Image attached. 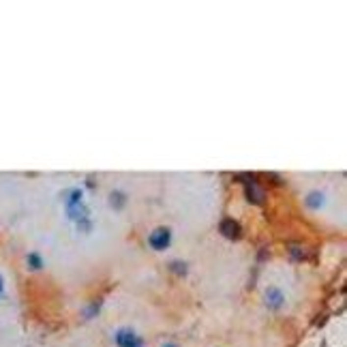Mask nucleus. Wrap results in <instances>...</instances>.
<instances>
[{
  "mask_svg": "<svg viewBox=\"0 0 347 347\" xmlns=\"http://www.w3.org/2000/svg\"><path fill=\"white\" fill-rule=\"evenodd\" d=\"M148 244L155 251H165L172 244V229L169 227H157L152 229V234L148 236Z\"/></svg>",
  "mask_w": 347,
  "mask_h": 347,
  "instance_id": "nucleus-1",
  "label": "nucleus"
},
{
  "mask_svg": "<svg viewBox=\"0 0 347 347\" xmlns=\"http://www.w3.org/2000/svg\"><path fill=\"white\" fill-rule=\"evenodd\" d=\"M114 341L118 347H144L142 337H137V334L133 330H129V328H120V330L116 332Z\"/></svg>",
  "mask_w": 347,
  "mask_h": 347,
  "instance_id": "nucleus-2",
  "label": "nucleus"
},
{
  "mask_svg": "<svg viewBox=\"0 0 347 347\" xmlns=\"http://www.w3.org/2000/svg\"><path fill=\"white\" fill-rule=\"evenodd\" d=\"M219 232H221L225 238H229V240H238L240 234H242V227H240V223H238L236 219H232V216H225V219L219 223Z\"/></svg>",
  "mask_w": 347,
  "mask_h": 347,
  "instance_id": "nucleus-3",
  "label": "nucleus"
},
{
  "mask_svg": "<svg viewBox=\"0 0 347 347\" xmlns=\"http://www.w3.org/2000/svg\"><path fill=\"white\" fill-rule=\"evenodd\" d=\"M266 304L270 309H281L285 304V296L283 294H281V290L279 287H268L266 290Z\"/></svg>",
  "mask_w": 347,
  "mask_h": 347,
  "instance_id": "nucleus-4",
  "label": "nucleus"
},
{
  "mask_svg": "<svg viewBox=\"0 0 347 347\" xmlns=\"http://www.w3.org/2000/svg\"><path fill=\"white\" fill-rule=\"evenodd\" d=\"M244 195L249 202L253 204H264V197H266V193H264L260 187H257V182H251V185H244Z\"/></svg>",
  "mask_w": 347,
  "mask_h": 347,
  "instance_id": "nucleus-5",
  "label": "nucleus"
},
{
  "mask_svg": "<svg viewBox=\"0 0 347 347\" xmlns=\"http://www.w3.org/2000/svg\"><path fill=\"white\" fill-rule=\"evenodd\" d=\"M304 204H307V208L311 210H317L323 206V193L321 191H311L307 197H304Z\"/></svg>",
  "mask_w": 347,
  "mask_h": 347,
  "instance_id": "nucleus-6",
  "label": "nucleus"
},
{
  "mask_svg": "<svg viewBox=\"0 0 347 347\" xmlns=\"http://www.w3.org/2000/svg\"><path fill=\"white\" fill-rule=\"evenodd\" d=\"M26 264H28V268L30 270H41L43 268V260H41V255L39 253H28V257H26Z\"/></svg>",
  "mask_w": 347,
  "mask_h": 347,
  "instance_id": "nucleus-7",
  "label": "nucleus"
},
{
  "mask_svg": "<svg viewBox=\"0 0 347 347\" xmlns=\"http://www.w3.org/2000/svg\"><path fill=\"white\" fill-rule=\"evenodd\" d=\"M109 204L114 206L116 210H118V208H122V206L127 204V195H125L122 191H114V193L109 195Z\"/></svg>",
  "mask_w": 347,
  "mask_h": 347,
  "instance_id": "nucleus-8",
  "label": "nucleus"
},
{
  "mask_svg": "<svg viewBox=\"0 0 347 347\" xmlns=\"http://www.w3.org/2000/svg\"><path fill=\"white\" fill-rule=\"evenodd\" d=\"M169 268H172V272H174V274H180V276H185V274H187V264H185V262H180V260L169 262Z\"/></svg>",
  "mask_w": 347,
  "mask_h": 347,
  "instance_id": "nucleus-9",
  "label": "nucleus"
},
{
  "mask_svg": "<svg viewBox=\"0 0 347 347\" xmlns=\"http://www.w3.org/2000/svg\"><path fill=\"white\" fill-rule=\"evenodd\" d=\"M99 309H101V304H99V302H92L90 307H88V309L84 311V317H86V320H90V317H95V315L99 313Z\"/></svg>",
  "mask_w": 347,
  "mask_h": 347,
  "instance_id": "nucleus-10",
  "label": "nucleus"
},
{
  "mask_svg": "<svg viewBox=\"0 0 347 347\" xmlns=\"http://www.w3.org/2000/svg\"><path fill=\"white\" fill-rule=\"evenodd\" d=\"M161 347H176L174 343H165V345H161Z\"/></svg>",
  "mask_w": 347,
  "mask_h": 347,
  "instance_id": "nucleus-11",
  "label": "nucleus"
},
{
  "mask_svg": "<svg viewBox=\"0 0 347 347\" xmlns=\"http://www.w3.org/2000/svg\"><path fill=\"white\" fill-rule=\"evenodd\" d=\"M2 287H4V283H2V276H0V292H2Z\"/></svg>",
  "mask_w": 347,
  "mask_h": 347,
  "instance_id": "nucleus-12",
  "label": "nucleus"
}]
</instances>
